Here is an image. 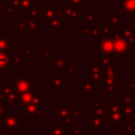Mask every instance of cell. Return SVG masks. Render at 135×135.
<instances>
[{"label": "cell", "mask_w": 135, "mask_h": 135, "mask_svg": "<svg viewBox=\"0 0 135 135\" xmlns=\"http://www.w3.org/2000/svg\"><path fill=\"white\" fill-rule=\"evenodd\" d=\"M105 122L114 124L115 132H118V126L124 122V118L122 115V103L119 101V99H110L108 103Z\"/></svg>", "instance_id": "6da1fadb"}, {"label": "cell", "mask_w": 135, "mask_h": 135, "mask_svg": "<svg viewBox=\"0 0 135 135\" xmlns=\"http://www.w3.org/2000/svg\"><path fill=\"white\" fill-rule=\"evenodd\" d=\"M13 26L19 33H41L42 32V23L32 17L18 18L16 22L13 23Z\"/></svg>", "instance_id": "7a4b0ae2"}, {"label": "cell", "mask_w": 135, "mask_h": 135, "mask_svg": "<svg viewBox=\"0 0 135 135\" xmlns=\"http://www.w3.org/2000/svg\"><path fill=\"white\" fill-rule=\"evenodd\" d=\"M23 120L24 118L22 115H17L15 113L9 114L7 117H5L3 120L0 121V129L4 130L9 133H19L23 129Z\"/></svg>", "instance_id": "3957f363"}, {"label": "cell", "mask_w": 135, "mask_h": 135, "mask_svg": "<svg viewBox=\"0 0 135 135\" xmlns=\"http://www.w3.org/2000/svg\"><path fill=\"white\" fill-rule=\"evenodd\" d=\"M85 76H89V79L94 82L95 85H104L105 70L102 68L101 63L96 60L90 61V70L85 71Z\"/></svg>", "instance_id": "277c9868"}, {"label": "cell", "mask_w": 135, "mask_h": 135, "mask_svg": "<svg viewBox=\"0 0 135 135\" xmlns=\"http://www.w3.org/2000/svg\"><path fill=\"white\" fill-rule=\"evenodd\" d=\"M56 118L60 120L61 124L65 127V129H71L77 122L72 116V108L71 104H57L56 105Z\"/></svg>", "instance_id": "5b68a950"}, {"label": "cell", "mask_w": 135, "mask_h": 135, "mask_svg": "<svg viewBox=\"0 0 135 135\" xmlns=\"http://www.w3.org/2000/svg\"><path fill=\"white\" fill-rule=\"evenodd\" d=\"M31 103H38V104H41V105H44L47 103V100H44L41 95L38 94V92L36 90H31L26 93H23V94H20L19 96V103L17 104V108L18 110H23V108L27 104H31Z\"/></svg>", "instance_id": "8992f818"}, {"label": "cell", "mask_w": 135, "mask_h": 135, "mask_svg": "<svg viewBox=\"0 0 135 135\" xmlns=\"http://www.w3.org/2000/svg\"><path fill=\"white\" fill-rule=\"evenodd\" d=\"M60 14L62 18L69 23H79L81 21V9L73 7L68 3H62L60 6Z\"/></svg>", "instance_id": "52a82bcc"}, {"label": "cell", "mask_w": 135, "mask_h": 135, "mask_svg": "<svg viewBox=\"0 0 135 135\" xmlns=\"http://www.w3.org/2000/svg\"><path fill=\"white\" fill-rule=\"evenodd\" d=\"M19 94L9 84H0V99H2L7 105L19 103Z\"/></svg>", "instance_id": "ba28073f"}, {"label": "cell", "mask_w": 135, "mask_h": 135, "mask_svg": "<svg viewBox=\"0 0 135 135\" xmlns=\"http://www.w3.org/2000/svg\"><path fill=\"white\" fill-rule=\"evenodd\" d=\"M13 80H14L13 86L18 92L19 95L33 90V76L32 75H25V76L15 75L13 76Z\"/></svg>", "instance_id": "9c48e42d"}, {"label": "cell", "mask_w": 135, "mask_h": 135, "mask_svg": "<svg viewBox=\"0 0 135 135\" xmlns=\"http://www.w3.org/2000/svg\"><path fill=\"white\" fill-rule=\"evenodd\" d=\"M47 113L46 109H43L41 104L38 103H31L23 108L22 110V117L24 119H37L42 117Z\"/></svg>", "instance_id": "30bf717a"}, {"label": "cell", "mask_w": 135, "mask_h": 135, "mask_svg": "<svg viewBox=\"0 0 135 135\" xmlns=\"http://www.w3.org/2000/svg\"><path fill=\"white\" fill-rule=\"evenodd\" d=\"M112 39H113V44H114V54L119 57L120 56L128 57L129 56V45H128L127 41L118 33V30L114 31V33L112 35Z\"/></svg>", "instance_id": "8fae6325"}, {"label": "cell", "mask_w": 135, "mask_h": 135, "mask_svg": "<svg viewBox=\"0 0 135 135\" xmlns=\"http://www.w3.org/2000/svg\"><path fill=\"white\" fill-rule=\"evenodd\" d=\"M108 113V104L103 99H91L90 100V116H96L104 118Z\"/></svg>", "instance_id": "7c38bea8"}, {"label": "cell", "mask_w": 135, "mask_h": 135, "mask_svg": "<svg viewBox=\"0 0 135 135\" xmlns=\"http://www.w3.org/2000/svg\"><path fill=\"white\" fill-rule=\"evenodd\" d=\"M118 33L127 41L129 46L135 47V26L133 22H124L123 25L118 28Z\"/></svg>", "instance_id": "4fadbf2b"}, {"label": "cell", "mask_w": 135, "mask_h": 135, "mask_svg": "<svg viewBox=\"0 0 135 135\" xmlns=\"http://www.w3.org/2000/svg\"><path fill=\"white\" fill-rule=\"evenodd\" d=\"M94 45L99 50L100 56H115L114 54V44L112 37L110 38H99Z\"/></svg>", "instance_id": "5bb4252c"}, {"label": "cell", "mask_w": 135, "mask_h": 135, "mask_svg": "<svg viewBox=\"0 0 135 135\" xmlns=\"http://www.w3.org/2000/svg\"><path fill=\"white\" fill-rule=\"evenodd\" d=\"M66 24H68V22L62 18L61 14L59 13L57 16H55L52 20H50L46 23V32H49V33H60L63 28H65Z\"/></svg>", "instance_id": "9a60e30c"}, {"label": "cell", "mask_w": 135, "mask_h": 135, "mask_svg": "<svg viewBox=\"0 0 135 135\" xmlns=\"http://www.w3.org/2000/svg\"><path fill=\"white\" fill-rule=\"evenodd\" d=\"M59 13H60V11L57 9L55 4L45 2L44 5L41 8V19H40V21L43 22V23H47L55 16H57Z\"/></svg>", "instance_id": "2e32d148"}, {"label": "cell", "mask_w": 135, "mask_h": 135, "mask_svg": "<svg viewBox=\"0 0 135 135\" xmlns=\"http://www.w3.org/2000/svg\"><path fill=\"white\" fill-rule=\"evenodd\" d=\"M53 91H64L66 90V76L65 75H53L46 82Z\"/></svg>", "instance_id": "e0dca14e"}, {"label": "cell", "mask_w": 135, "mask_h": 135, "mask_svg": "<svg viewBox=\"0 0 135 135\" xmlns=\"http://www.w3.org/2000/svg\"><path fill=\"white\" fill-rule=\"evenodd\" d=\"M14 51V38L7 32H0V52L9 53Z\"/></svg>", "instance_id": "ac0fdd59"}, {"label": "cell", "mask_w": 135, "mask_h": 135, "mask_svg": "<svg viewBox=\"0 0 135 135\" xmlns=\"http://www.w3.org/2000/svg\"><path fill=\"white\" fill-rule=\"evenodd\" d=\"M51 62V69L52 71H65L66 68L69 66V64L71 63V61H69L66 58L64 57H60V56H53L50 59Z\"/></svg>", "instance_id": "d6986e66"}, {"label": "cell", "mask_w": 135, "mask_h": 135, "mask_svg": "<svg viewBox=\"0 0 135 135\" xmlns=\"http://www.w3.org/2000/svg\"><path fill=\"white\" fill-rule=\"evenodd\" d=\"M119 7L128 14V17L132 19L135 14V0H118Z\"/></svg>", "instance_id": "ffe728a7"}, {"label": "cell", "mask_w": 135, "mask_h": 135, "mask_svg": "<svg viewBox=\"0 0 135 135\" xmlns=\"http://www.w3.org/2000/svg\"><path fill=\"white\" fill-rule=\"evenodd\" d=\"M105 119L96 116H90V128L94 130L95 134H98L101 129L105 127Z\"/></svg>", "instance_id": "44dd1931"}, {"label": "cell", "mask_w": 135, "mask_h": 135, "mask_svg": "<svg viewBox=\"0 0 135 135\" xmlns=\"http://www.w3.org/2000/svg\"><path fill=\"white\" fill-rule=\"evenodd\" d=\"M80 94L81 95H94L95 94V84L93 81L81 80L80 81Z\"/></svg>", "instance_id": "7402d4cb"}, {"label": "cell", "mask_w": 135, "mask_h": 135, "mask_svg": "<svg viewBox=\"0 0 135 135\" xmlns=\"http://www.w3.org/2000/svg\"><path fill=\"white\" fill-rule=\"evenodd\" d=\"M104 85H105V89L103 91L104 95H109V94L119 95V83H118V80L107 81L104 83Z\"/></svg>", "instance_id": "603a6c76"}, {"label": "cell", "mask_w": 135, "mask_h": 135, "mask_svg": "<svg viewBox=\"0 0 135 135\" xmlns=\"http://www.w3.org/2000/svg\"><path fill=\"white\" fill-rule=\"evenodd\" d=\"M65 130V127L61 123H52L46 130V135H66Z\"/></svg>", "instance_id": "cb8c5ba5"}, {"label": "cell", "mask_w": 135, "mask_h": 135, "mask_svg": "<svg viewBox=\"0 0 135 135\" xmlns=\"http://www.w3.org/2000/svg\"><path fill=\"white\" fill-rule=\"evenodd\" d=\"M35 6L34 0H19V14H28Z\"/></svg>", "instance_id": "d4e9b609"}, {"label": "cell", "mask_w": 135, "mask_h": 135, "mask_svg": "<svg viewBox=\"0 0 135 135\" xmlns=\"http://www.w3.org/2000/svg\"><path fill=\"white\" fill-rule=\"evenodd\" d=\"M84 22L85 23H94V24L100 23V15H99V13H96L95 12V8L92 7L90 9V13H86L85 14Z\"/></svg>", "instance_id": "484cf974"}, {"label": "cell", "mask_w": 135, "mask_h": 135, "mask_svg": "<svg viewBox=\"0 0 135 135\" xmlns=\"http://www.w3.org/2000/svg\"><path fill=\"white\" fill-rule=\"evenodd\" d=\"M122 115L124 119H132L135 116V103L122 104Z\"/></svg>", "instance_id": "4316f807"}, {"label": "cell", "mask_w": 135, "mask_h": 135, "mask_svg": "<svg viewBox=\"0 0 135 135\" xmlns=\"http://www.w3.org/2000/svg\"><path fill=\"white\" fill-rule=\"evenodd\" d=\"M109 22L113 25L114 28L118 30L120 27V24L124 23V19L121 18L119 16V14H117V13H110L109 14Z\"/></svg>", "instance_id": "83f0119b"}, {"label": "cell", "mask_w": 135, "mask_h": 135, "mask_svg": "<svg viewBox=\"0 0 135 135\" xmlns=\"http://www.w3.org/2000/svg\"><path fill=\"white\" fill-rule=\"evenodd\" d=\"M100 27H101V34H100L99 38H110V37H112V35L114 33V27L110 22L101 23Z\"/></svg>", "instance_id": "f1b7e54d"}, {"label": "cell", "mask_w": 135, "mask_h": 135, "mask_svg": "<svg viewBox=\"0 0 135 135\" xmlns=\"http://www.w3.org/2000/svg\"><path fill=\"white\" fill-rule=\"evenodd\" d=\"M99 62L101 63L102 68L107 71L115 65V56H100Z\"/></svg>", "instance_id": "f546056e"}, {"label": "cell", "mask_w": 135, "mask_h": 135, "mask_svg": "<svg viewBox=\"0 0 135 135\" xmlns=\"http://www.w3.org/2000/svg\"><path fill=\"white\" fill-rule=\"evenodd\" d=\"M8 66H13L12 61H11V56L7 53L0 52V71L7 70Z\"/></svg>", "instance_id": "4dcf8cb0"}, {"label": "cell", "mask_w": 135, "mask_h": 135, "mask_svg": "<svg viewBox=\"0 0 135 135\" xmlns=\"http://www.w3.org/2000/svg\"><path fill=\"white\" fill-rule=\"evenodd\" d=\"M12 113H14V110L9 109L8 105L2 99H0V121L3 120L5 117H7Z\"/></svg>", "instance_id": "1f68e13d"}, {"label": "cell", "mask_w": 135, "mask_h": 135, "mask_svg": "<svg viewBox=\"0 0 135 135\" xmlns=\"http://www.w3.org/2000/svg\"><path fill=\"white\" fill-rule=\"evenodd\" d=\"M133 95L129 94V90H124L122 92V94L118 95V99L122 104H129V103H133Z\"/></svg>", "instance_id": "d6a6232c"}, {"label": "cell", "mask_w": 135, "mask_h": 135, "mask_svg": "<svg viewBox=\"0 0 135 135\" xmlns=\"http://www.w3.org/2000/svg\"><path fill=\"white\" fill-rule=\"evenodd\" d=\"M15 14H16V12H15V9L13 8V6H12L11 4H8V3H5L4 9H3V13H2L3 17L6 18V19H11V18L14 17Z\"/></svg>", "instance_id": "836d02e7"}, {"label": "cell", "mask_w": 135, "mask_h": 135, "mask_svg": "<svg viewBox=\"0 0 135 135\" xmlns=\"http://www.w3.org/2000/svg\"><path fill=\"white\" fill-rule=\"evenodd\" d=\"M65 3H68L69 5L73 7H77L80 9L85 7V0H65Z\"/></svg>", "instance_id": "e575fe53"}, {"label": "cell", "mask_w": 135, "mask_h": 135, "mask_svg": "<svg viewBox=\"0 0 135 135\" xmlns=\"http://www.w3.org/2000/svg\"><path fill=\"white\" fill-rule=\"evenodd\" d=\"M85 133V129L83 127H81V124L79 122H77L73 129H72V132H71V135H82Z\"/></svg>", "instance_id": "d590c367"}, {"label": "cell", "mask_w": 135, "mask_h": 135, "mask_svg": "<svg viewBox=\"0 0 135 135\" xmlns=\"http://www.w3.org/2000/svg\"><path fill=\"white\" fill-rule=\"evenodd\" d=\"M100 24H101V22L97 23V24H94V26L91 28V34H90L91 37H95V38H99L100 37V34H101Z\"/></svg>", "instance_id": "8d00e7d4"}, {"label": "cell", "mask_w": 135, "mask_h": 135, "mask_svg": "<svg viewBox=\"0 0 135 135\" xmlns=\"http://www.w3.org/2000/svg\"><path fill=\"white\" fill-rule=\"evenodd\" d=\"M12 64L15 66H22L23 65V58L21 56H11Z\"/></svg>", "instance_id": "74e56055"}, {"label": "cell", "mask_w": 135, "mask_h": 135, "mask_svg": "<svg viewBox=\"0 0 135 135\" xmlns=\"http://www.w3.org/2000/svg\"><path fill=\"white\" fill-rule=\"evenodd\" d=\"M83 114H85V110H84V109H81V110L73 109V110H72V116H73V118H74L76 121H77L78 119H80Z\"/></svg>", "instance_id": "f35d334b"}, {"label": "cell", "mask_w": 135, "mask_h": 135, "mask_svg": "<svg viewBox=\"0 0 135 135\" xmlns=\"http://www.w3.org/2000/svg\"><path fill=\"white\" fill-rule=\"evenodd\" d=\"M41 51H42V55L46 58L47 61H50V59L53 57L52 56V47L51 46H42Z\"/></svg>", "instance_id": "ab89813d"}, {"label": "cell", "mask_w": 135, "mask_h": 135, "mask_svg": "<svg viewBox=\"0 0 135 135\" xmlns=\"http://www.w3.org/2000/svg\"><path fill=\"white\" fill-rule=\"evenodd\" d=\"M64 72H65V76H75L76 75V66L74 64L70 63Z\"/></svg>", "instance_id": "60d3db41"}, {"label": "cell", "mask_w": 135, "mask_h": 135, "mask_svg": "<svg viewBox=\"0 0 135 135\" xmlns=\"http://www.w3.org/2000/svg\"><path fill=\"white\" fill-rule=\"evenodd\" d=\"M134 131V127L131 124V123H128V124H124V128H123V134H130V133H133Z\"/></svg>", "instance_id": "b9f144b4"}, {"label": "cell", "mask_w": 135, "mask_h": 135, "mask_svg": "<svg viewBox=\"0 0 135 135\" xmlns=\"http://www.w3.org/2000/svg\"><path fill=\"white\" fill-rule=\"evenodd\" d=\"M90 34H91V28H89V27H86V26L82 27V30L80 31V36H81V37L90 36Z\"/></svg>", "instance_id": "7bdbcfd3"}, {"label": "cell", "mask_w": 135, "mask_h": 135, "mask_svg": "<svg viewBox=\"0 0 135 135\" xmlns=\"http://www.w3.org/2000/svg\"><path fill=\"white\" fill-rule=\"evenodd\" d=\"M32 47H24L23 49V55L24 56H32Z\"/></svg>", "instance_id": "ee69618b"}, {"label": "cell", "mask_w": 135, "mask_h": 135, "mask_svg": "<svg viewBox=\"0 0 135 135\" xmlns=\"http://www.w3.org/2000/svg\"><path fill=\"white\" fill-rule=\"evenodd\" d=\"M129 88H128V90L129 91H131V90H135V81L134 80H129Z\"/></svg>", "instance_id": "f6af8a7d"}, {"label": "cell", "mask_w": 135, "mask_h": 135, "mask_svg": "<svg viewBox=\"0 0 135 135\" xmlns=\"http://www.w3.org/2000/svg\"><path fill=\"white\" fill-rule=\"evenodd\" d=\"M18 135H33L31 132H28L27 131V129H22V131H20L19 133H18Z\"/></svg>", "instance_id": "bcb514c9"}, {"label": "cell", "mask_w": 135, "mask_h": 135, "mask_svg": "<svg viewBox=\"0 0 135 135\" xmlns=\"http://www.w3.org/2000/svg\"><path fill=\"white\" fill-rule=\"evenodd\" d=\"M45 2H49V3H52V4H62V0H44Z\"/></svg>", "instance_id": "7dc6e473"}, {"label": "cell", "mask_w": 135, "mask_h": 135, "mask_svg": "<svg viewBox=\"0 0 135 135\" xmlns=\"http://www.w3.org/2000/svg\"><path fill=\"white\" fill-rule=\"evenodd\" d=\"M4 5H5L4 1H3V0H0V14H2V13H3V9H4Z\"/></svg>", "instance_id": "c3c4849f"}, {"label": "cell", "mask_w": 135, "mask_h": 135, "mask_svg": "<svg viewBox=\"0 0 135 135\" xmlns=\"http://www.w3.org/2000/svg\"><path fill=\"white\" fill-rule=\"evenodd\" d=\"M0 135H14V133H9V132H6V131L0 129Z\"/></svg>", "instance_id": "681fc988"}, {"label": "cell", "mask_w": 135, "mask_h": 135, "mask_svg": "<svg viewBox=\"0 0 135 135\" xmlns=\"http://www.w3.org/2000/svg\"><path fill=\"white\" fill-rule=\"evenodd\" d=\"M109 135H123V133H120L119 131H118V132H115V131H114V132H112V133H110Z\"/></svg>", "instance_id": "f907efd6"}, {"label": "cell", "mask_w": 135, "mask_h": 135, "mask_svg": "<svg viewBox=\"0 0 135 135\" xmlns=\"http://www.w3.org/2000/svg\"><path fill=\"white\" fill-rule=\"evenodd\" d=\"M133 75L135 76V60L133 61Z\"/></svg>", "instance_id": "816d5d0a"}, {"label": "cell", "mask_w": 135, "mask_h": 135, "mask_svg": "<svg viewBox=\"0 0 135 135\" xmlns=\"http://www.w3.org/2000/svg\"><path fill=\"white\" fill-rule=\"evenodd\" d=\"M133 135H135V128H134V131H133Z\"/></svg>", "instance_id": "f5cc1de1"}]
</instances>
